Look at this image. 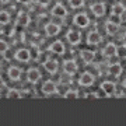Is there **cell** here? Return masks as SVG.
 Instances as JSON below:
<instances>
[{"mask_svg": "<svg viewBox=\"0 0 126 126\" xmlns=\"http://www.w3.org/2000/svg\"><path fill=\"white\" fill-rule=\"evenodd\" d=\"M63 70H64L66 74L73 76V74L77 72V63L74 62V60H66V62L63 63Z\"/></svg>", "mask_w": 126, "mask_h": 126, "instance_id": "1", "label": "cell"}, {"mask_svg": "<svg viewBox=\"0 0 126 126\" xmlns=\"http://www.w3.org/2000/svg\"><path fill=\"white\" fill-rule=\"evenodd\" d=\"M94 76L91 74V73H88V72H84L83 74L80 76V79H79V83H80L81 86H84V87H88V86H91L93 83H94Z\"/></svg>", "mask_w": 126, "mask_h": 126, "instance_id": "2", "label": "cell"}, {"mask_svg": "<svg viewBox=\"0 0 126 126\" xmlns=\"http://www.w3.org/2000/svg\"><path fill=\"white\" fill-rule=\"evenodd\" d=\"M73 23L76 24L77 27H81L84 28L88 25V23H90V20H88V17H87V14L81 13V14H77L76 17H74V20H73Z\"/></svg>", "mask_w": 126, "mask_h": 126, "instance_id": "3", "label": "cell"}, {"mask_svg": "<svg viewBox=\"0 0 126 126\" xmlns=\"http://www.w3.org/2000/svg\"><path fill=\"white\" fill-rule=\"evenodd\" d=\"M102 55L105 58H112V56H116L118 55V46L115 44H108V45L104 48Z\"/></svg>", "mask_w": 126, "mask_h": 126, "instance_id": "4", "label": "cell"}, {"mask_svg": "<svg viewBox=\"0 0 126 126\" xmlns=\"http://www.w3.org/2000/svg\"><path fill=\"white\" fill-rule=\"evenodd\" d=\"M41 79V73L38 69H30L27 72V80L30 81V83H36V81Z\"/></svg>", "mask_w": 126, "mask_h": 126, "instance_id": "5", "label": "cell"}, {"mask_svg": "<svg viewBox=\"0 0 126 126\" xmlns=\"http://www.w3.org/2000/svg\"><path fill=\"white\" fill-rule=\"evenodd\" d=\"M115 88H116L115 83H112V81H104L102 84H101V90L107 95H112L115 93Z\"/></svg>", "mask_w": 126, "mask_h": 126, "instance_id": "6", "label": "cell"}, {"mask_svg": "<svg viewBox=\"0 0 126 126\" xmlns=\"http://www.w3.org/2000/svg\"><path fill=\"white\" fill-rule=\"evenodd\" d=\"M101 35H99L97 31H91L90 34H88V36H87V44L88 45H97V44H99L101 42Z\"/></svg>", "mask_w": 126, "mask_h": 126, "instance_id": "7", "label": "cell"}, {"mask_svg": "<svg viewBox=\"0 0 126 126\" xmlns=\"http://www.w3.org/2000/svg\"><path fill=\"white\" fill-rule=\"evenodd\" d=\"M9 77H10V80H13V81H17L20 80V77H21V69L17 67V66H11V67L9 69Z\"/></svg>", "mask_w": 126, "mask_h": 126, "instance_id": "8", "label": "cell"}, {"mask_svg": "<svg viewBox=\"0 0 126 126\" xmlns=\"http://www.w3.org/2000/svg\"><path fill=\"white\" fill-rule=\"evenodd\" d=\"M42 93L46 94V95H50V94H53V93H56V84L52 83V81L44 83V86H42Z\"/></svg>", "mask_w": 126, "mask_h": 126, "instance_id": "9", "label": "cell"}, {"mask_svg": "<svg viewBox=\"0 0 126 126\" xmlns=\"http://www.w3.org/2000/svg\"><path fill=\"white\" fill-rule=\"evenodd\" d=\"M30 58H31L30 56V50H27V49H18L16 52V59L20 60V62H28Z\"/></svg>", "mask_w": 126, "mask_h": 126, "instance_id": "10", "label": "cell"}, {"mask_svg": "<svg viewBox=\"0 0 126 126\" xmlns=\"http://www.w3.org/2000/svg\"><path fill=\"white\" fill-rule=\"evenodd\" d=\"M80 56L81 59H83V62H86V63H90L94 60L95 58V53L93 52V50H88V49H83L80 52Z\"/></svg>", "mask_w": 126, "mask_h": 126, "instance_id": "11", "label": "cell"}, {"mask_svg": "<svg viewBox=\"0 0 126 126\" xmlns=\"http://www.w3.org/2000/svg\"><path fill=\"white\" fill-rule=\"evenodd\" d=\"M49 50L53 52V53L62 55V53H64V45H63L60 41H56V42H53V44L49 46Z\"/></svg>", "mask_w": 126, "mask_h": 126, "instance_id": "12", "label": "cell"}, {"mask_svg": "<svg viewBox=\"0 0 126 126\" xmlns=\"http://www.w3.org/2000/svg\"><path fill=\"white\" fill-rule=\"evenodd\" d=\"M60 31V27H59L58 24H55V23H49V24H46V27H45V32L48 34L49 36H53L56 35L58 32Z\"/></svg>", "mask_w": 126, "mask_h": 126, "instance_id": "13", "label": "cell"}, {"mask_svg": "<svg viewBox=\"0 0 126 126\" xmlns=\"http://www.w3.org/2000/svg\"><path fill=\"white\" fill-rule=\"evenodd\" d=\"M67 41L72 44V45H77L81 41V35L77 31H69L67 32Z\"/></svg>", "mask_w": 126, "mask_h": 126, "instance_id": "14", "label": "cell"}, {"mask_svg": "<svg viewBox=\"0 0 126 126\" xmlns=\"http://www.w3.org/2000/svg\"><path fill=\"white\" fill-rule=\"evenodd\" d=\"M58 67H59V64L56 60H46L45 62V70L48 73H50V74H55L58 72Z\"/></svg>", "mask_w": 126, "mask_h": 126, "instance_id": "15", "label": "cell"}, {"mask_svg": "<svg viewBox=\"0 0 126 126\" xmlns=\"http://www.w3.org/2000/svg\"><path fill=\"white\" fill-rule=\"evenodd\" d=\"M91 11H93L94 16L101 17V16H104V13H105V6H104L102 3H95V4L91 6Z\"/></svg>", "mask_w": 126, "mask_h": 126, "instance_id": "16", "label": "cell"}, {"mask_svg": "<svg viewBox=\"0 0 126 126\" xmlns=\"http://www.w3.org/2000/svg\"><path fill=\"white\" fill-rule=\"evenodd\" d=\"M52 14H53L55 17H66L67 11H66V9H64L62 4H56L53 9H52Z\"/></svg>", "mask_w": 126, "mask_h": 126, "instance_id": "17", "label": "cell"}, {"mask_svg": "<svg viewBox=\"0 0 126 126\" xmlns=\"http://www.w3.org/2000/svg\"><path fill=\"white\" fill-rule=\"evenodd\" d=\"M17 23L20 25H28V23H30V16L25 11H20V14H18V17H17Z\"/></svg>", "mask_w": 126, "mask_h": 126, "instance_id": "18", "label": "cell"}, {"mask_svg": "<svg viewBox=\"0 0 126 126\" xmlns=\"http://www.w3.org/2000/svg\"><path fill=\"white\" fill-rule=\"evenodd\" d=\"M108 73L111 74V76H119L122 73V67H121V64H118V63H113V64H111L108 67Z\"/></svg>", "mask_w": 126, "mask_h": 126, "instance_id": "19", "label": "cell"}, {"mask_svg": "<svg viewBox=\"0 0 126 126\" xmlns=\"http://www.w3.org/2000/svg\"><path fill=\"white\" fill-rule=\"evenodd\" d=\"M105 30H107V34H109V35H115L118 32V25L116 24L111 23V21H108V23L105 24Z\"/></svg>", "mask_w": 126, "mask_h": 126, "instance_id": "20", "label": "cell"}, {"mask_svg": "<svg viewBox=\"0 0 126 126\" xmlns=\"http://www.w3.org/2000/svg\"><path fill=\"white\" fill-rule=\"evenodd\" d=\"M7 98L9 99H20L21 98V93H20L18 90H16V88L9 90V93H7Z\"/></svg>", "mask_w": 126, "mask_h": 126, "instance_id": "21", "label": "cell"}, {"mask_svg": "<svg viewBox=\"0 0 126 126\" xmlns=\"http://www.w3.org/2000/svg\"><path fill=\"white\" fill-rule=\"evenodd\" d=\"M64 98L66 99H76V98H79V93L76 90H67L64 93Z\"/></svg>", "mask_w": 126, "mask_h": 126, "instance_id": "22", "label": "cell"}, {"mask_svg": "<svg viewBox=\"0 0 126 126\" xmlns=\"http://www.w3.org/2000/svg\"><path fill=\"white\" fill-rule=\"evenodd\" d=\"M0 21H1V25H6V24H9L10 21V14L7 13V11H1L0 13Z\"/></svg>", "mask_w": 126, "mask_h": 126, "instance_id": "23", "label": "cell"}, {"mask_svg": "<svg viewBox=\"0 0 126 126\" xmlns=\"http://www.w3.org/2000/svg\"><path fill=\"white\" fill-rule=\"evenodd\" d=\"M123 11H125V7H123V4H121V3H118V4H115L112 7V14H119V16H122Z\"/></svg>", "mask_w": 126, "mask_h": 126, "instance_id": "24", "label": "cell"}, {"mask_svg": "<svg viewBox=\"0 0 126 126\" xmlns=\"http://www.w3.org/2000/svg\"><path fill=\"white\" fill-rule=\"evenodd\" d=\"M69 3H70L73 9H79V7L84 4V0H69Z\"/></svg>", "mask_w": 126, "mask_h": 126, "instance_id": "25", "label": "cell"}, {"mask_svg": "<svg viewBox=\"0 0 126 126\" xmlns=\"http://www.w3.org/2000/svg\"><path fill=\"white\" fill-rule=\"evenodd\" d=\"M109 21H111V23H113V24H116V25H119V24L122 23V17L119 16V14H112Z\"/></svg>", "mask_w": 126, "mask_h": 126, "instance_id": "26", "label": "cell"}, {"mask_svg": "<svg viewBox=\"0 0 126 126\" xmlns=\"http://www.w3.org/2000/svg\"><path fill=\"white\" fill-rule=\"evenodd\" d=\"M0 50H1V55L9 50V46H7V44H6V42H3V41L0 42Z\"/></svg>", "mask_w": 126, "mask_h": 126, "instance_id": "27", "label": "cell"}, {"mask_svg": "<svg viewBox=\"0 0 126 126\" xmlns=\"http://www.w3.org/2000/svg\"><path fill=\"white\" fill-rule=\"evenodd\" d=\"M4 58H6V59H10V58H11V56H10V52H9V50H7V52H4Z\"/></svg>", "mask_w": 126, "mask_h": 126, "instance_id": "28", "label": "cell"}, {"mask_svg": "<svg viewBox=\"0 0 126 126\" xmlns=\"http://www.w3.org/2000/svg\"><path fill=\"white\" fill-rule=\"evenodd\" d=\"M18 1H20V3H28L30 0H18Z\"/></svg>", "mask_w": 126, "mask_h": 126, "instance_id": "29", "label": "cell"}, {"mask_svg": "<svg viewBox=\"0 0 126 126\" xmlns=\"http://www.w3.org/2000/svg\"><path fill=\"white\" fill-rule=\"evenodd\" d=\"M7 1H9V0H1V3H7Z\"/></svg>", "mask_w": 126, "mask_h": 126, "instance_id": "30", "label": "cell"}, {"mask_svg": "<svg viewBox=\"0 0 126 126\" xmlns=\"http://www.w3.org/2000/svg\"><path fill=\"white\" fill-rule=\"evenodd\" d=\"M123 86H125V87H126V79H125V81H123Z\"/></svg>", "mask_w": 126, "mask_h": 126, "instance_id": "31", "label": "cell"}]
</instances>
